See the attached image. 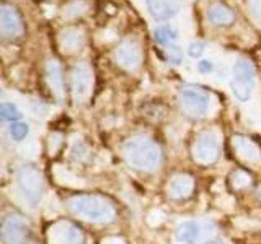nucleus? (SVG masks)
<instances>
[{"mask_svg": "<svg viewBox=\"0 0 261 244\" xmlns=\"http://www.w3.org/2000/svg\"><path fill=\"white\" fill-rule=\"evenodd\" d=\"M256 195H258V197L261 199V186L258 187V191H256Z\"/></svg>", "mask_w": 261, "mask_h": 244, "instance_id": "29", "label": "nucleus"}, {"mask_svg": "<svg viewBox=\"0 0 261 244\" xmlns=\"http://www.w3.org/2000/svg\"><path fill=\"white\" fill-rule=\"evenodd\" d=\"M0 29L5 38H16L23 33V21L13 7L4 5L0 10Z\"/></svg>", "mask_w": 261, "mask_h": 244, "instance_id": "13", "label": "nucleus"}, {"mask_svg": "<svg viewBox=\"0 0 261 244\" xmlns=\"http://www.w3.org/2000/svg\"><path fill=\"white\" fill-rule=\"evenodd\" d=\"M8 134H10L12 140L21 142L30 134V126L27 122H12L10 127H8Z\"/></svg>", "mask_w": 261, "mask_h": 244, "instance_id": "20", "label": "nucleus"}, {"mask_svg": "<svg viewBox=\"0 0 261 244\" xmlns=\"http://www.w3.org/2000/svg\"><path fill=\"white\" fill-rule=\"evenodd\" d=\"M0 116H2L4 120L7 122H18L21 119V112L18 111V108L13 103H2L0 106Z\"/></svg>", "mask_w": 261, "mask_h": 244, "instance_id": "21", "label": "nucleus"}, {"mask_svg": "<svg viewBox=\"0 0 261 244\" xmlns=\"http://www.w3.org/2000/svg\"><path fill=\"white\" fill-rule=\"evenodd\" d=\"M250 13L253 20L261 23V0H250Z\"/></svg>", "mask_w": 261, "mask_h": 244, "instance_id": "26", "label": "nucleus"}, {"mask_svg": "<svg viewBox=\"0 0 261 244\" xmlns=\"http://www.w3.org/2000/svg\"><path fill=\"white\" fill-rule=\"evenodd\" d=\"M2 239L5 244H35L30 225L18 215H10L2 225Z\"/></svg>", "mask_w": 261, "mask_h": 244, "instance_id": "6", "label": "nucleus"}, {"mask_svg": "<svg viewBox=\"0 0 261 244\" xmlns=\"http://www.w3.org/2000/svg\"><path fill=\"white\" fill-rule=\"evenodd\" d=\"M92 89V70L87 64H77L72 70V96L77 104L84 103Z\"/></svg>", "mask_w": 261, "mask_h": 244, "instance_id": "10", "label": "nucleus"}, {"mask_svg": "<svg viewBox=\"0 0 261 244\" xmlns=\"http://www.w3.org/2000/svg\"><path fill=\"white\" fill-rule=\"evenodd\" d=\"M122 153L130 166L144 173H153L162 163L160 146L144 135L130 137L122 146Z\"/></svg>", "mask_w": 261, "mask_h": 244, "instance_id": "1", "label": "nucleus"}, {"mask_svg": "<svg viewBox=\"0 0 261 244\" xmlns=\"http://www.w3.org/2000/svg\"><path fill=\"white\" fill-rule=\"evenodd\" d=\"M165 54H167V59H168L171 64L178 65V64H181V62H183V51H181V49H179L178 46H175V44L167 46Z\"/></svg>", "mask_w": 261, "mask_h": 244, "instance_id": "22", "label": "nucleus"}, {"mask_svg": "<svg viewBox=\"0 0 261 244\" xmlns=\"http://www.w3.org/2000/svg\"><path fill=\"white\" fill-rule=\"evenodd\" d=\"M212 220H188L176 226V239L183 244H206L216 236Z\"/></svg>", "mask_w": 261, "mask_h": 244, "instance_id": "3", "label": "nucleus"}, {"mask_svg": "<svg viewBox=\"0 0 261 244\" xmlns=\"http://www.w3.org/2000/svg\"><path fill=\"white\" fill-rule=\"evenodd\" d=\"M207 18L214 24H217V26H228V24L235 21V15L228 7L222 4H216L207 10Z\"/></svg>", "mask_w": 261, "mask_h": 244, "instance_id": "18", "label": "nucleus"}, {"mask_svg": "<svg viewBox=\"0 0 261 244\" xmlns=\"http://www.w3.org/2000/svg\"><path fill=\"white\" fill-rule=\"evenodd\" d=\"M198 70L201 73H209V72L214 70V65H212V62H209V60H201L198 64Z\"/></svg>", "mask_w": 261, "mask_h": 244, "instance_id": "27", "label": "nucleus"}, {"mask_svg": "<svg viewBox=\"0 0 261 244\" xmlns=\"http://www.w3.org/2000/svg\"><path fill=\"white\" fill-rule=\"evenodd\" d=\"M232 184L235 189H242V187H247L250 184V176L245 174L243 171H237L232 176Z\"/></svg>", "mask_w": 261, "mask_h": 244, "instance_id": "24", "label": "nucleus"}, {"mask_svg": "<svg viewBox=\"0 0 261 244\" xmlns=\"http://www.w3.org/2000/svg\"><path fill=\"white\" fill-rule=\"evenodd\" d=\"M114 59L126 70H137L141 67L142 62V51L137 41L134 39H126L118 46V49L114 51Z\"/></svg>", "mask_w": 261, "mask_h": 244, "instance_id": "9", "label": "nucleus"}, {"mask_svg": "<svg viewBox=\"0 0 261 244\" xmlns=\"http://www.w3.org/2000/svg\"><path fill=\"white\" fill-rule=\"evenodd\" d=\"M202 52H204V44L199 43V41H194V43H191L190 47H188V54H190L193 59H199Z\"/></svg>", "mask_w": 261, "mask_h": 244, "instance_id": "25", "label": "nucleus"}, {"mask_svg": "<svg viewBox=\"0 0 261 244\" xmlns=\"http://www.w3.org/2000/svg\"><path fill=\"white\" fill-rule=\"evenodd\" d=\"M67 205L73 215L90 223L108 225L116 217L114 207L100 195H75L67 202Z\"/></svg>", "mask_w": 261, "mask_h": 244, "instance_id": "2", "label": "nucleus"}, {"mask_svg": "<svg viewBox=\"0 0 261 244\" xmlns=\"http://www.w3.org/2000/svg\"><path fill=\"white\" fill-rule=\"evenodd\" d=\"M49 244H84V233L69 222H59L49 228Z\"/></svg>", "mask_w": 261, "mask_h": 244, "instance_id": "11", "label": "nucleus"}, {"mask_svg": "<svg viewBox=\"0 0 261 244\" xmlns=\"http://www.w3.org/2000/svg\"><path fill=\"white\" fill-rule=\"evenodd\" d=\"M147 10L153 20L167 21L175 18L181 10V0H147Z\"/></svg>", "mask_w": 261, "mask_h": 244, "instance_id": "12", "label": "nucleus"}, {"mask_svg": "<svg viewBox=\"0 0 261 244\" xmlns=\"http://www.w3.org/2000/svg\"><path fill=\"white\" fill-rule=\"evenodd\" d=\"M194 187V181L191 176L188 174H176L171 177V181L168 182V195L171 199L181 200L190 197Z\"/></svg>", "mask_w": 261, "mask_h": 244, "instance_id": "16", "label": "nucleus"}, {"mask_svg": "<svg viewBox=\"0 0 261 244\" xmlns=\"http://www.w3.org/2000/svg\"><path fill=\"white\" fill-rule=\"evenodd\" d=\"M255 85H256L255 67L248 60H239L233 65V73L230 81L233 96L239 101L247 103L251 98L253 92H255Z\"/></svg>", "mask_w": 261, "mask_h": 244, "instance_id": "4", "label": "nucleus"}, {"mask_svg": "<svg viewBox=\"0 0 261 244\" xmlns=\"http://www.w3.org/2000/svg\"><path fill=\"white\" fill-rule=\"evenodd\" d=\"M179 104L191 117H202L211 109V96L198 88H185L179 93Z\"/></svg>", "mask_w": 261, "mask_h": 244, "instance_id": "7", "label": "nucleus"}, {"mask_svg": "<svg viewBox=\"0 0 261 244\" xmlns=\"http://www.w3.org/2000/svg\"><path fill=\"white\" fill-rule=\"evenodd\" d=\"M16 181H18V189L23 197L33 205H36L43 197V174L39 173V169L31 165L21 166Z\"/></svg>", "mask_w": 261, "mask_h": 244, "instance_id": "5", "label": "nucleus"}, {"mask_svg": "<svg viewBox=\"0 0 261 244\" xmlns=\"http://www.w3.org/2000/svg\"><path fill=\"white\" fill-rule=\"evenodd\" d=\"M72 157L75 158L77 161H84L87 158V155H88V148H87V145L82 142V140H77L75 143L72 145Z\"/></svg>", "mask_w": 261, "mask_h": 244, "instance_id": "23", "label": "nucleus"}, {"mask_svg": "<svg viewBox=\"0 0 261 244\" xmlns=\"http://www.w3.org/2000/svg\"><path fill=\"white\" fill-rule=\"evenodd\" d=\"M178 33L171 26H159L155 29V41L162 46H171L176 41Z\"/></svg>", "mask_w": 261, "mask_h": 244, "instance_id": "19", "label": "nucleus"}, {"mask_svg": "<svg viewBox=\"0 0 261 244\" xmlns=\"http://www.w3.org/2000/svg\"><path fill=\"white\" fill-rule=\"evenodd\" d=\"M209 244H227L225 241H222V239H217V241H211Z\"/></svg>", "mask_w": 261, "mask_h": 244, "instance_id": "28", "label": "nucleus"}, {"mask_svg": "<svg viewBox=\"0 0 261 244\" xmlns=\"http://www.w3.org/2000/svg\"><path fill=\"white\" fill-rule=\"evenodd\" d=\"M46 78L47 83L51 86V92L59 101L64 100V75H62V69L59 62L56 59H49L46 64Z\"/></svg>", "mask_w": 261, "mask_h": 244, "instance_id": "15", "label": "nucleus"}, {"mask_svg": "<svg viewBox=\"0 0 261 244\" xmlns=\"http://www.w3.org/2000/svg\"><path fill=\"white\" fill-rule=\"evenodd\" d=\"M84 33L79 28H67L59 35V44L65 52H79L84 47Z\"/></svg>", "mask_w": 261, "mask_h": 244, "instance_id": "17", "label": "nucleus"}, {"mask_svg": "<svg viewBox=\"0 0 261 244\" xmlns=\"http://www.w3.org/2000/svg\"><path fill=\"white\" fill-rule=\"evenodd\" d=\"M193 157L201 165H211L219 157V135L216 132H202L193 145Z\"/></svg>", "mask_w": 261, "mask_h": 244, "instance_id": "8", "label": "nucleus"}, {"mask_svg": "<svg viewBox=\"0 0 261 244\" xmlns=\"http://www.w3.org/2000/svg\"><path fill=\"white\" fill-rule=\"evenodd\" d=\"M232 145H233L237 157L243 160L245 163H251V165H258V163H261V150L258 148V145L255 142L250 140L248 137L235 135L232 140Z\"/></svg>", "mask_w": 261, "mask_h": 244, "instance_id": "14", "label": "nucleus"}]
</instances>
